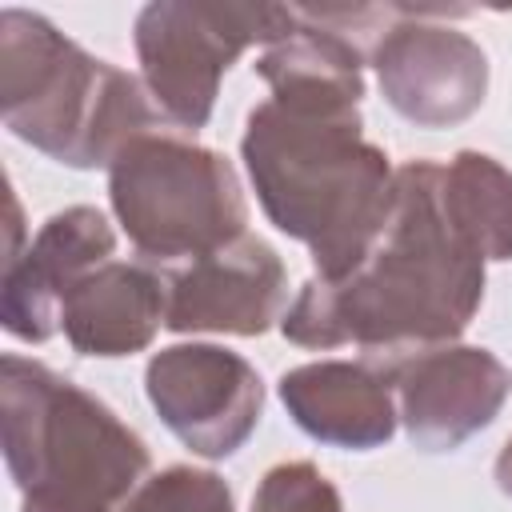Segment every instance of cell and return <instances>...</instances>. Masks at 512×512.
Listing matches in <instances>:
<instances>
[{"instance_id": "obj_17", "label": "cell", "mask_w": 512, "mask_h": 512, "mask_svg": "<svg viewBox=\"0 0 512 512\" xmlns=\"http://www.w3.org/2000/svg\"><path fill=\"white\" fill-rule=\"evenodd\" d=\"M496 484H500L504 496H512V436H508V444H504V452L496 460Z\"/></svg>"}, {"instance_id": "obj_11", "label": "cell", "mask_w": 512, "mask_h": 512, "mask_svg": "<svg viewBox=\"0 0 512 512\" xmlns=\"http://www.w3.org/2000/svg\"><path fill=\"white\" fill-rule=\"evenodd\" d=\"M288 300V276L276 248L260 236H240L228 248L192 260L168 280L164 324L172 332H268Z\"/></svg>"}, {"instance_id": "obj_4", "label": "cell", "mask_w": 512, "mask_h": 512, "mask_svg": "<svg viewBox=\"0 0 512 512\" xmlns=\"http://www.w3.org/2000/svg\"><path fill=\"white\" fill-rule=\"evenodd\" d=\"M0 116L12 136L68 168L112 164L132 136L160 128L136 76L24 8L0 12Z\"/></svg>"}, {"instance_id": "obj_13", "label": "cell", "mask_w": 512, "mask_h": 512, "mask_svg": "<svg viewBox=\"0 0 512 512\" xmlns=\"http://www.w3.org/2000/svg\"><path fill=\"white\" fill-rule=\"evenodd\" d=\"M164 312L168 284L152 268L108 260L64 296L60 332L84 356H132L152 344Z\"/></svg>"}, {"instance_id": "obj_12", "label": "cell", "mask_w": 512, "mask_h": 512, "mask_svg": "<svg viewBox=\"0 0 512 512\" xmlns=\"http://www.w3.org/2000/svg\"><path fill=\"white\" fill-rule=\"evenodd\" d=\"M280 400L288 416L320 444L380 448L396 432L392 384L372 360H320L280 376Z\"/></svg>"}, {"instance_id": "obj_9", "label": "cell", "mask_w": 512, "mask_h": 512, "mask_svg": "<svg viewBox=\"0 0 512 512\" xmlns=\"http://www.w3.org/2000/svg\"><path fill=\"white\" fill-rule=\"evenodd\" d=\"M400 400V420L416 448L452 452L488 428L508 400L512 372L472 344H440L380 364Z\"/></svg>"}, {"instance_id": "obj_8", "label": "cell", "mask_w": 512, "mask_h": 512, "mask_svg": "<svg viewBox=\"0 0 512 512\" xmlns=\"http://www.w3.org/2000/svg\"><path fill=\"white\" fill-rule=\"evenodd\" d=\"M428 12L404 8V20L384 28L372 44V68L384 100L404 120L420 128H448L484 104L488 56L460 28L420 20Z\"/></svg>"}, {"instance_id": "obj_1", "label": "cell", "mask_w": 512, "mask_h": 512, "mask_svg": "<svg viewBox=\"0 0 512 512\" xmlns=\"http://www.w3.org/2000/svg\"><path fill=\"white\" fill-rule=\"evenodd\" d=\"M264 48L256 72L272 96L248 112L240 156L268 220L312 252L320 280L348 276L396 204V172L364 140V48L324 8Z\"/></svg>"}, {"instance_id": "obj_5", "label": "cell", "mask_w": 512, "mask_h": 512, "mask_svg": "<svg viewBox=\"0 0 512 512\" xmlns=\"http://www.w3.org/2000/svg\"><path fill=\"white\" fill-rule=\"evenodd\" d=\"M108 200L132 248L152 264L212 256L240 240L248 224L236 168L164 128L132 136L112 156Z\"/></svg>"}, {"instance_id": "obj_6", "label": "cell", "mask_w": 512, "mask_h": 512, "mask_svg": "<svg viewBox=\"0 0 512 512\" xmlns=\"http://www.w3.org/2000/svg\"><path fill=\"white\" fill-rule=\"evenodd\" d=\"M300 24L288 4L156 0L136 16V56L160 112L196 132L208 124L220 76L252 44H276Z\"/></svg>"}, {"instance_id": "obj_16", "label": "cell", "mask_w": 512, "mask_h": 512, "mask_svg": "<svg viewBox=\"0 0 512 512\" xmlns=\"http://www.w3.org/2000/svg\"><path fill=\"white\" fill-rule=\"evenodd\" d=\"M252 512H344L336 484L308 460H288L264 472Z\"/></svg>"}, {"instance_id": "obj_10", "label": "cell", "mask_w": 512, "mask_h": 512, "mask_svg": "<svg viewBox=\"0 0 512 512\" xmlns=\"http://www.w3.org/2000/svg\"><path fill=\"white\" fill-rule=\"evenodd\" d=\"M116 248V232L104 212L76 204L40 224V232L16 256H4V292L0 320L8 336L44 344L60 332L64 296L100 264H108Z\"/></svg>"}, {"instance_id": "obj_3", "label": "cell", "mask_w": 512, "mask_h": 512, "mask_svg": "<svg viewBox=\"0 0 512 512\" xmlns=\"http://www.w3.org/2000/svg\"><path fill=\"white\" fill-rule=\"evenodd\" d=\"M0 428L20 512H124L148 480V444L104 400L12 352L0 360Z\"/></svg>"}, {"instance_id": "obj_14", "label": "cell", "mask_w": 512, "mask_h": 512, "mask_svg": "<svg viewBox=\"0 0 512 512\" xmlns=\"http://www.w3.org/2000/svg\"><path fill=\"white\" fill-rule=\"evenodd\" d=\"M448 224L480 260H512V172L484 152H456L440 168Z\"/></svg>"}, {"instance_id": "obj_7", "label": "cell", "mask_w": 512, "mask_h": 512, "mask_svg": "<svg viewBox=\"0 0 512 512\" xmlns=\"http://www.w3.org/2000/svg\"><path fill=\"white\" fill-rule=\"evenodd\" d=\"M144 388L164 428L204 460L232 456L252 436L264 408L256 368L216 344H176L156 352Z\"/></svg>"}, {"instance_id": "obj_2", "label": "cell", "mask_w": 512, "mask_h": 512, "mask_svg": "<svg viewBox=\"0 0 512 512\" xmlns=\"http://www.w3.org/2000/svg\"><path fill=\"white\" fill-rule=\"evenodd\" d=\"M484 300V260L460 240L440 204V164L396 168V204L368 256L340 280L312 276L280 332L300 348L356 344L392 364L452 344Z\"/></svg>"}, {"instance_id": "obj_15", "label": "cell", "mask_w": 512, "mask_h": 512, "mask_svg": "<svg viewBox=\"0 0 512 512\" xmlns=\"http://www.w3.org/2000/svg\"><path fill=\"white\" fill-rule=\"evenodd\" d=\"M124 512H232V492L208 468L172 464L148 476Z\"/></svg>"}]
</instances>
